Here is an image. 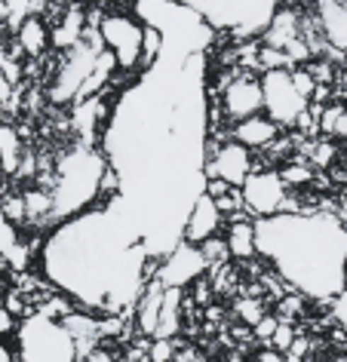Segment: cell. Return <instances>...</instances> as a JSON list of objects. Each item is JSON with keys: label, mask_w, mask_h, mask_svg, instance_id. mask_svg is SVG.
<instances>
[{"label": "cell", "mask_w": 347, "mask_h": 362, "mask_svg": "<svg viewBox=\"0 0 347 362\" xmlns=\"http://www.w3.org/2000/svg\"><path fill=\"white\" fill-rule=\"evenodd\" d=\"M255 362H286V353H277L273 347H264L258 356H255Z\"/></svg>", "instance_id": "1f68e13d"}, {"label": "cell", "mask_w": 347, "mask_h": 362, "mask_svg": "<svg viewBox=\"0 0 347 362\" xmlns=\"http://www.w3.org/2000/svg\"><path fill=\"white\" fill-rule=\"evenodd\" d=\"M255 252L286 279L292 292L332 301L347 288V224L329 212H280L255 218Z\"/></svg>", "instance_id": "7a4b0ae2"}, {"label": "cell", "mask_w": 347, "mask_h": 362, "mask_svg": "<svg viewBox=\"0 0 347 362\" xmlns=\"http://www.w3.org/2000/svg\"><path fill=\"white\" fill-rule=\"evenodd\" d=\"M273 329H277V316H273V313H264L261 320L252 325V338H255V341H261L264 347H268V341H271Z\"/></svg>", "instance_id": "f1b7e54d"}, {"label": "cell", "mask_w": 347, "mask_h": 362, "mask_svg": "<svg viewBox=\"0 0 347 362\" xmlns=\"http://www.w3.org/2000/svg\"><path fill=\"white\" fill-rule=\"evenodd\" d=\"M96 31L102 37V47L111 52L117 62V71L130 77L142 74V43H144V25L132 10L105 13L96 22Z\"/></svg>", "instance_id": "8992f818"}, {"label": "cell", "mask_w": 347, "mask_h": 362, "mask_svg": "<svg viewBox=\"0 0 347 362\" xmlns=\"http://www.w3.org/2000/svg\"><path fill=\"white\" fill-rule=\"evenodd\" d=\"M40 264L43 279L74 307L123 320H132L142 286L157 274V261L148 258L132 215L117 197L59 221L40 246Z\"/></svg>", "instance_id": "6da1fadb"}, {"label": "cell", "mask_w": 347, "mask_h": 362, "mask_svg": "<svg viewBox=\"0 0 347 362\" xmlns=\"http://www.w3.org/2000/svg\"><path fill=\"white\" fill-rule=\"evenodd\" d=\"M22 153H25L22 132L13 123H0V169H4V175H16L19 172Z\"/></svg>", "instance_id": "e0dca14e"}, {"label": "cell", "mask_w": 347, "mask_h": 362, "mask_svg": "<svg viewBox=\"0 0 347 362\" xmlns=\"http://www.w3.org/2000/svg\"><path fill=\"white\" fill-rule=\"evenodd\" d=\"M206 258L200 246H190V243H178L169 255H163L157 261V276L166 288H188L194 279H200L206 274Z\"/></svg>", "instance_id": "9c48e42d"}, {"label": "cell", "mask_w": 347, "mask_h": 362, "mask_svg": "<svg viewBox=\"0 0 347 362\" xmlns=\"http://www.w3.org/2000/svg\"><path fill=\"white\" fill-rule=\"evenodd\" d=\"M0 181H4V169H0Z\"/></svg>", "instance_id": "f35d334b"}, {"label": "cell", "mask_w": 347, "mask_h": 362, "mask_svg": "<svg viewBox=\"0 0 347 362\" xmlns=\"http://www.w3.org/2000/svg\"><path fill=\"white\" fill-rule=\"evenodd\" d=\"M317 123H319V132H326V135H347V107L341 105L323 107V117Z\"/></svg>", "instance_id": "ac0fdd59"}, {"label": "cell", "mask_w": 347, "mask_h": 362, "mask_svg": "<svg viewBox=\"0 0 347 362\" xmlns=\"http://www.w3.org/2000/svg\"><path fill=\"white\" fill-rule=\"evenodd\" d=\"M224 246H227V255H231L234 261L258 258V252H255V224H252V218L227 221L224 224Z\"/></svg>", "instance_id": "2e32d148"}, {"label": "cell", "mask_w": 347, "mask_h": 362, "mask_svg": "<svg viewBox=\"0 0 347 362\" xmlns=\"http://www.w3.org/2000/svg\"><path fill=\"white\" fill-rule=\"evenodd\" d=\"M4 288H6V276H4V270H0V298H4Z\"/></svg>", "instance_id": "e575fe53"}, {"label": "cell", "mask_w": 347, "mask_h": 362, "mask_svg": "<svg viewBox=\"0 0 347 362\" xmlns=\"http://www.w3.org/2000/svg\"><path fill=\"white\" fill-rule=\"evenodd\" d=\"M19 316H13L10 310H6L4 304H0V338H10L16 341V332H19Z\"/></svg>", "instance_id": "f546056e"}, {"label": "cell", "mask_w": 347, "mask_h": 362, "mask_svg": "<svg viewBox=\"0 0 347 362\" xmlns=\"http://www.w3.org/2000/svg\"><path fill=\"white\" fill-rule=\"evenodd\" d=\"M176 341L172 338H151L148 344V353H144V359L148 362H172L176 359Z\"/></svg>", "instance_id": "7402d4cb"}, {"label": "cell", "mask_w": 347, "mask_h": 362, "mask_svg": "<svg viewBox=\"0 0 347 362\" xmlns=\"http://www.w3.org/2000/svg\"><path fill=\"white\" fill-rule=\"evenodd\" d=\"M10 98H13V83L4 77V71H0V107L10 102Z\"/></svg>", "instance_id": "d6a6232c"}, {"label": "cell", "mask_w": 347, "mask_h": 362, "mask_svg": "<svg viewBox=\"0 0 347 362\" xmlns=\"http://www.w3.org/2000/svg\"><path fill=\"white\" fill-rule=\"evenodd\" d=\"M0 362H19V347L10 338H0Z\"/></svg>", "instance_id": "4dcf8cb0"}, {"label": "cell", "mask_w": 347, "mask_h": 362, "mask_svg": "<svg viewBox=\"0 0 347 362\" xmlns=\"http://www.w3.org/2000/svg\"><path fill=\"white\" fill-rule=\"evenodd\" d=\"M200 252H203V258H206V264L209 267H215V264H224V261H231V255H227V246H224V237L218 233V237L212 240H206V243H200ZM206 267V270H209Z\"/></svg>", "instance_id": "ffe728a7"}, {"label": "cell", "mask_w": 347, "mask_h": 362, "mask_svg": "<svg viewBox=\"0 0 347 362\" xmlns=\"http://www.w3.org/2000/svg\"><path fill=\"white\" fill-rule=\"evenodd\" d=\"M224 228V218L222 212H218V206L212 197L200 194L194 206L188 209L185 215V228H181V243H190V246H200V243L218 237Z\"/></svg>", "instance_id": "7c38bea8"}, {"label": "cell", "mask_w": 347, "mask_h": 362, "mask_svg": "<svg viewBox=\"0 0 347 362\" xmlns=\"http://www.w3.org/2000/svg\"><path fill=\"white\" fill-rule=\"evenodd\" d=\"M298 0H280V6H295Z\"/></svg>", "instance_id": "d590c367"}, {"label": "cell", "mask_w": 347, "mask_h": 362, "mask_svg": "<svg viewBox=\"0 0 347 362\" xmlns=\"http://www.w3.org/2000/svg\"><path fill=\"white\" fill-rule=\"evenodd\" d=\"M240 197H243V209L249 212V218H271L286 209L289 200V187L283 185L280 172L273 166H258L249 172V178L240 185Z\"/></svg>", "instance_id": "ba28073f"}, {"label": "cell", "mask_w": 347, "mask_h": 362, "mask_svg": "<svg viewBox=\"0 0 347 362\" xmlns=\"http://www.w3.org/2000/svg\"><path fill=\"white\" fill-rule=\"evenodd\" d=\"M234 310H237V316H240L246 325H249V329L261 320L264 313H268V310H264V304L258 301V298H252V295H249V298H240V301L234 304Z\"/></svg>", "instance_id": "44dd1931"}, {"label": "cell", "mask_w": 347, "mask_h": 362, "mask_svg": "<svg viewBox=\"0 0 347 362\" xmlns=\"http://www.w3.org/2000/svg\"><path fill=\"white\" fill-rule=\"evenodd\" d=\"M344 200H347V178H344Z\"/></svg>", "instance_id": "8d00e7d4"}, {"label": "cell", "mask_w": 347, "mask_h": 362, "mask_svg": "<svg viewBox=\"0 0 347 362\" xmlns=\"http://www.w3.org/2000/svg\"><path fill=\"white\" fill-rule=\"evenodd\" d=\"M255 169V157L252 151H246L243 144L237 141H222L218 148L209 153L206 163H203V175L206 178H222L224 185L231 187H240L246 178H249V172Z\"/></svg>", "instance_id": "8fae6325"}, {"label": "cell", "mask_w": 347, "mask_h": 362, "mask_svg": "<svg viewBox=\"0 0 347 362\" xmlns=\"http://www.w3.org/2000/svg\"><path fill=\"white\" fill-rule=\"evenodd\" d=\"M206 320H222V307L209 304V307H206Z\"/></svg>", "instance_id": "836d02e7"}, {"label": "cell", "mask_w": 347, "mask_h": 362, "mask_svg": "<svg viewBox=\"0 0 347 362\" xmlns=\"http://www.w3.org/2000/svg\"><path fill=\"white\" fill-rule=\"evenodd\" d=\"M16 347H19V362H80L74 338L65 332V325L40 313H31L19 322Z\"/></svg>", "instance_id": "5b68a950"}, {"label": "cell", "mask_w": 347, "mask_h": 362, "mask_svg": "<svg viewBox=\"0 0 347 362\" xmlns=\"http://www.w3.org/2000/svg\"><path fill=\"white\" fill-rule=\"evenodd\" d=\"M344 267H347V252H344Z\"/></svg>", "instance_id": "74e56055"}, {"label": "cell", "mask_w": 347, "mask_h": 362, "mask_svg": "<svg viewBox=\"0 0 347 362\" xmlns=\"http://www.w3.org/2000/svg\"><path fill=\"white\" fill-rule=\"evenodd\" d=\"M295 334H298L295 322H280V320H277V329H273L271 341H268V347H273L277 353H289L292 341H295Z\"/></svg>", "instance_id": "603a6c76"}, {"label": "cell", "mask_w": 347, "mask_h": 362, "mask_svg": "<svg viewBox=\"0 0 347 362\" xmlns=\"http://www.w3.org/2000/svg\"><path fill=\"white\" fill-rule=\"evenodd\" d=\"M280 172L283 185L289 187V191H295V187H307L310 181H314V169H310V163H286Z\"/></svg>", "instance_id": "d6986e66"}, {"label": "cell", "mask_w": 347, "mask_h": 362, "mask_svg": "<svg viewBox=\"0 0 347 362\" xmlns=\"http://www.w3.org/2000/svg\"><path fill=\"white\" fill-rule=\"evenodd\" d=\"M105 172H108V160L98 151V144H89V141L71 144L56 160L47 181V191L52 200V224L68 221L80 212L93 209L98 203Z\"/></svg>", "instance_id": "3957f363"}, {"label": "cell", "mask_w": 347, "mask_h": 362, "mask_svg": "<svg viewBox=\"0 0 347 362\" xmlns=\"http://www.w3.org/2000/svg\"><path fill=\"white\" fill-rule=\"evenodd\" d=\"M261 83V105H264V117H271L280 126H295L298 117L307 111L310 102L298 95L295 83H292V71L289 68H273L264 71L258 77Z\"/></svg>", "instance_id": "52a82bcc"}, {"label": "cell", "mask_w": 347, "mask_h": 362, "mask_svg": "<svg viewBox=\"0 0 347 362\" xmlns=\"http://www.w3.org/2000/svg\"><path fill=\"white\" fill-rule=\"evenodd\" d=\"M289 71H292V83H295L298 95L310 102V98H314V93H317V80L310 77V71H307L305 65H301V68H289Z\"/></svg>", "instance_id": "83f0119b"}, {"label": "cell", "mask_w": 347, "mask_h": 362, "mask_svg": "<svg viewBox=\"0 0 347 362\" xmlns=\"http://www.w3.org/2000/svg\"><path fill=\"white\" fill-rule=\"evenodd\" d=\"M188 288H190V301H194L197 307H209V304H212L215 288H212V283H209L206 274L200 276V279H194V283H190Z\"/></svg>", "instance_id": "484cf974"}, {"label": "cell", "mask_w": 347, "mask_h": 362, "mask_svg": "<svg viewBox=\"0 0 347 362\" xmlns=\"http://www.w3.org/2000/svg\"><path fill=\"white\" fill-rule=\"evenodd\" d=\"M317 25L329 47L338 52H347V4L344 0H317Z\"/></svg>", "instance_id": "5bb4252c"}, {"label": "cell", "mask_w": 347, "mask_h": 362, "mask_svg": "<svg viewBox=\"0 0 347 362\" xmlns=\"http://www.w3.org/2000/svg\"><path fill=\"white\" fill-rule=\"evenodd\" d=\"M332 160H335V141H326V139L314 141V148H310V166L329 169L332 166Z\"/></svg>", "instance_id": "4316f807"}, {"label": "cell", "mask_w": 347, "mask_h": 362, "mask_svg": "<svg viewBox=\"0 0 347 362\" xmlns=\"http://www.w3.org/2000/svg\"><path fill=\"white\" fill-rule=\"evenodd\" d=\"M16 43L28 59H40L50 49V25L38 13H28L16 28Z\"/></svg>", "instance_id": "9a60e30c"}, {"label": "cell", "mask_w": 347, "mask_h": 362, "mask_svg": "<svg viewBox=\"0 0 347 362\" xmlns=\"http://www.w3.org/2000/svg\"><path fill=\"white\" fill-rule=\"evenodd\" d=\"M176 4L203 16V22L218 31L234 34H264L277 13L280 0H176Z\"/></svg>", "instance_id": "277c9868"}, {"label": "cell", "mask_w": 347, "mask_h": 362, "mask_svg": "<svg viewBox=\"0 0 347 362\" xmlns=\"http://www.w3.org/2000/svg\"><path fill=\"white\" fill-rule=\"evenodd\" d=\"M280 139V126L264 114H255V117H246V120L234 123L231 129V141L243 144L246 151H268L273 141Z\"/></svg>", "instance_id": "4fadbf2b"}, {"label": "cell", "mask_w": 347, "mask_h": 362, "mask_svg": "<svg viewBox=\"0 0 347 362\" xmlns=\"http://www.w3.org/2000/svg\"><path fill=\"white\" fill-rule=\"evenodd\" d=\"M218 105H222L224 120H231V123H240V120H246V117L264 114L258 77H255V74H237V77H231L222 86V93H218Z\"/></svg>", "instance_id": "30bf717a"}, {"label": "cell", "mask_w": 347, "mask_h": 362, "mask_svg": "<svg viewBox=\"0 0 347 362\" xmlns=\"http://www.w3.org/2000/svg\"><path fill=\"white\" fill-rule=\"evenodd\" d=\"M329 304H332V320L338 325V334H341L344 350H347V288H344V292H338Z\"/></svg>", "instance_id": "d4e9b609"}, {"label": "cell", "mask_w": 347, "mask_h": 362, "mask_svg": "<svg viewBox=\"0 0 347 362\" xmlns=\"http://www.w3.org/2000/svg\"><path fill=\"white\" fill-rule=\"evenodd\" d=\"M19 243H22V230L0 218V261L6 255H13V249H19Z\"/></svg>", "instance_id": "cb8c5ba5"}]
</instances>
